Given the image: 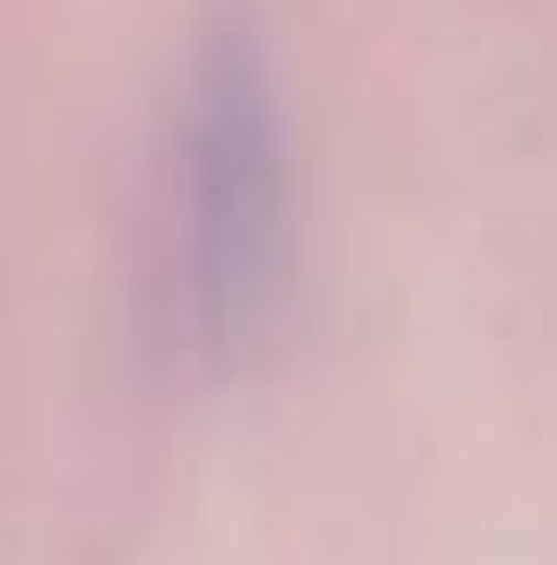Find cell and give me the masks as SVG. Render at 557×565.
Listing matches in <instances>:
<instances>
[{
	"instance_id": "1",
	"label": "cell",
	"mask_w": 557,
	"mask_h": 565,
	"mask_svg": "<svg viewBox=\"0 0 557 565\" xmlns=\"http://www.w3.org/2000/svg\"><path fill=\"white\" fill-rule=\"evenodd\" d=\"M290 268V146L276 62L245 15H222L184 85L176 122V306L191 352L237 367L268 329Z\"/></svg>"
}]
</instances>
